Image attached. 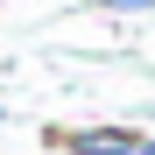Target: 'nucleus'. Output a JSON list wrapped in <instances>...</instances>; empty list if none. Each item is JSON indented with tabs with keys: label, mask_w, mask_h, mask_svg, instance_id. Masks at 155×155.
I'll return each instance as SVG.
<instances>
[{
	"label": "nucleus",
	"mask_w": 155,
	"mask_h": 155,
	"mask_svg": "<svg viewBox=\"0 0 155 155\" xmlns=\"http://www.w3.org/2000/svg\"><path fill=\"white\" fill-rule=\"evenodd\" d=\"M0 120H7V113H0Z\"/></svg>",
	"instance_id": "nucleus-4"
},
{
	"label": "nucleus",
	"mask_w": 155,
	"mask_h": 155,
	"mask_svg": "<svg viewBox=\"0 0 155 155\" xmlns=\"http://www.w3.org/2000/svg\"><path fill=\"white\" fill-rule=\"evenodd\" d=\"M64 7H71V0H64Z\"/></svg>",
	"instance_id": "nucleus-3"
},
{
	"label": "nucleus",
	"mask_w": 155,
	"mask_h": 155,
	"mask_svg": "<svg viewBox=\"0 0 155 155\" xmlns=\"http://www.w3.org/2000/svg\"><path fill=\"white\" fill-rule=\"evenodd\" d=\"M49 155H155L148 134L134 127H49Z\"/></svg>",
	"instance_id": "nucleus-1"
},
{
	"label": "nucleus",
	"mask_w": 155,
	"mask_h": 155,
	"mask_svg": "<svg viewBox=\"0 0 155 155\" xmlns=\"http://www.w3.org/2000/svg\"><path fill=\"white\" fill-rule=\"evenodd\" d=\"M99 7H106V14H148L155 0H99Z\"/></svg>",
	"instance_id": "nucleus-2"
}]
</instances>
